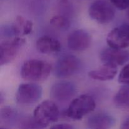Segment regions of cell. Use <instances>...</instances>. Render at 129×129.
Here are the masks:
<instances>
[{
	"instance_id": "cell-9",
	"label": "cell",
	"mask_w": 129,
	"mask_h": 129,
	"mask_svg": "<svg viewBox=\"0 0 129 129\" xmlns=\"http://www.w3.org/2000/svg\"><path fill=\"white\" fill-rule=\"evenodd\" d=\"M100 57L104 64L117 67L123 65L129 60V52L109 47L101 52Z\"/></svg>"
},
{
	"instance_id": "cell-4",
	"label": "cell",
	"mask_w": 129,
	"mask_h": 129,
	"mask_svg": "<svg viewBox=\"0 0 129 129\" xmlns=\"http://www.w3.org/2000/svg\"><path fill=\"white\" fill-rule=\"evenodd\" d=\"M113 5L105 0H96L89 6L88 13L91 19L100 24H107L113 20L115 11Z\"/></svg>"
},
{
	"instance_id": "cell-16",
	"label": "cell",
	"mask_w": 129,
	"mask_h": 129,
	"mask_svg": "<svg viewBox=\"0 0 129 129\" xmlns=\"http://www.w3.org/2000/svg\"><path fill=\"white\" fill-rule=\"evenodd\" d=\"M50 25L54 27L61 30H66L70 26V21L62 15H55L50 20Z\"/></svg>"
},
{
	"instance_id": "cell-18",
	"label": "cell",
	"mask_w": 129,
	"mask_h": 129,
	"mask_svg": "<svg viewBox=\"0 0 129 129\" xmlns=\"http://www.w3.org/2000/svg\"><path fill=\"white\" fill-rule=\"evenodd\" d=\"M118 80L122 84H129V64L125 66L122 69L118 76Z\"/></svg>"
},
{
	"instance_id": "cell-15",
	"label": "cell",
	"mask_w": 129,
	"mask_h": 129,
	"mask_svg": "<svg viewBox=\"0 0 129 129\" xmlns=\"http://www.w3.org/2000/svg\"><path fill=\"white\" fill-rule=\"evenodd\" d=\"M113 102L118 108H129V84H124L120 88L115 94Z\"/></svg>"
},
{
	"instance_id": "cell-10",
	"label": "cell",
	"mask_w": 129,
	"mask_h": 129,
	"mask_svg": "<svg viewBox=\"0 0 129 129\" xmlns=\"http://www.w3.org/2000/svg\"><path fill=\"white\" fill-rule=\"evenodd\" d=\"M76 92L74 83L67 81H61L55 83L50 89L52 98L59 102H66L71 99Z\"/></svg>"
},
{
	"instance_id": "cell-5",
	"label": "cell",
	"mask_w": 129,
	"mask_h": 129,
	"mask_svg": "<svg viewBox=\"0 0 129 129\" xmlns=\"http://www.w3.org/2000/svg\"><path fill=\"white\" fill-rule=\"evenodd\" d=\"M26 43L23 38L15 37L5 40L0 44V64L5 65L11 62L18 54L20 49Z\"/></svg>"
},
{
	"instance_id": "cell-7",
	"label": "cell",
	"mask_w": 129,
	"mask_h": 129,
	"mask_svg": "<svg viewBox=\"0 0 129 129\" xmlns=\"http://www.w3.org/2000/svg\"><path fill=\"white\" fill-rule=\"evenodd\" d=\"M80 68L81 61L77 57L66 55L60 57L57 62L54 73L58 78H68L76 73Z\"/></svg>"
},
{
	"instance_id": "cell-20",
	"label": "cell",
	"mask_w": 129,
	"mask_h": 129,
	"mask_svg": "<svg viewBox=\"0 0 129 129\" xmlns=\"http://www.w3.org/2000/svg\"><path fill=\"white\" fill-rule=\"evenodd\" d=\"M33 26H34V24H33V22L31 20H26L25 27H24L23 35H27L31 34L33 30Z\"/></svg>"
},
{
	"instance_id": "cell-22",
	"label": "cell",
	"mask_w": 129,
	"mask_h": 129,
	"mask_svg": "<svg viewBox=\"0 0 129 129\" xmlns=\"http://www.w3.org/2000/svg\"><path fill=\"white\" fill-rule=\"evenodd\" d=\"M121 128L123 129H129V118L125 120L124 122L122 123Z\"/></svg>"
},
{
	"instance_id": "cell-12",
	"label": "cell",
	"mask_w": 129,
	"mask_h": 129,
	"mask_svg": "<svg viewBox=\"0 0 129 129\" xmlns=\"http://www.w3.org/2000/svg\"><path fill=\"white\" fill-rule=\"evenodd\" d=\"M36 48L42 54H52L59 52L61 50V44L55 38L43 36L37 40Z\"/></svg>"
},
{
	"instance_id": "cell-23",
	"label": "cell",
	"mask_w": 129,
	"mask_h": 129,
	"mask_svg": "<svg viewBox=\"0 0 129 129\" xmlns=\"http://www.w3.org/2000/svg\"><path fill=\"white\" fill-rule=\"evenodd\" d=\"M128 17H129V10H128Z\"/></svg>"
},
{
	"instance_id": "cell-17",
	"label": "cell",
	"mask_w": 129,
	"mask_h": 129,
	"mask_svg": "<svg viewBox=\"0 0 129 129\" xmlns=\"http://www.w3.org/2000/svg\"><path fill=\"white\" fill-rule=\"evenodd\" d=\"M17 115L16 110L11 107H5L1 110L0 116H1V120L9 121L13 120L16 117Z\"/></svg>"
},
{
	"instance_id": "cell-19",
	"label": "cell",
	"mask_w": 129,
	"mask_h": 129,
	"mask_svg": "<svg viewBox=\"0 0 129 129\" xmlns=\"http://www.w3.org/2000/svg\"><path fill=\"white\" fill-rule=\"evenodd\" d=\"M111 3L118 10L129 8V0H110Z\"/></svg>"
},
{
	"instance_id": "cell-14",
	"label": "cell",
	"mask_w": 129,
	"mask_h": 129,
	"mask_svg": "<svg viewBox=\"0 0 129 129\" xmlns=\"http://www.w3.org/2000/svg\"><path fill=\"white\" fill-rule=\"evenodd\" d=\"M117 73V67L104 64L97 69L90 71L88 73V76L94 80L107 81L113 79Z\"/></svg>"
},
{
	"instance_id": "cell-8",
	"label": "cell",
	"mask_w": 129,
	"mask_h": 129,
	"mask_svg": "<svg viewBox=\"0 0 129 129\" xmlns=\"http://www.w3.org/2000/svg\"><path fill=\"white\" fill-rule=\"evenodd\" d=\"M107 42L108 46L115 49L129 47V24H122L110 31Z\"/></svg>"
},
{
	"instance_id": "cell-21",
	"label": "cell",
	"mask_w": 129,
	"mask_h": 129,
	"mask_svg": "<svg viewBox=\"0 0 129 129\" xmlns=\"http://www.w3.org/2000/svg\"><path fill=\"white\" fill-rule=\"evenodd\" d=\"M51 128H58V129H71L74 128V127L68 123H60V124H56L50 127Z\"/></svg>"
},
{
	"instance_id": "cell-2",
	"label": "cell",
	"mask_w": 129,
	"mask_h": 129,
	"mask_svg": "<svg viewBox=\"0 0 129 129\" xmlns=\"http://www.w3.org/2000/svg\"><path fill=\"white\" fill-rule=\"evenodd\" d=\"M59 110L53 101L45 100L34 111V119L40 128H45L58 120Z\"/></svg>"
},
{
	"instance_id": "cell-1",
	"label": "cell",
	"mask_w": 129,
	"mask_h": 129,
	"mask_svg": "<svg viewBox=\"0 0 129 129\" xmlns=\"http://www.w3.org/2000/svg\"><path fill=\"white\" fill-rule=\"evenodd\" d=\"M52 66L47 61L39 59H30L23 63L21 68V77L30 81H42L49 77Z\"/></svg>"
},
{
	"instance_id": "cell-13",
	"label": "cell",
	"mask_w": 129,
	"mask_h": 129,
	"mask_svg": "<svg viewBox=\"0 0 129 129\" xmlns=\"http://www.w3.org/2000/svg\"><path fill=\"white\" fill-rule=\"evenodd\" d=\"M115 119L110 115L99 113L93 115L88 120V125L93 129H106L113 127Z\"/></svg>"
},
{
	"instance_id": "cell-6",
	"label": "cell",
	"mask_w": 129,
	"mask_h": 129,
	"mask_svg": "<svg viewBox=\"0 0 129 129\" xmlns=\"http://www.w3.org/2000/svg\"><path fill=\"white\" fill-rule=\"evenodd\" d=\"M42 95V88L35 83H25L19 86L16 93V102L21 105L37 103Z\"/></svg>"
},
{
	"instance_id": "cell-11",
	"label": "cell",
	"mask_w": 129,
	"mask_h": 129,
	"mask_svg": "<svg viewBox=\"0 0 129 129\" xmlns=\"http://www.w3.org/2000/svg\"><path fill=\"white\" fill-rule=\"evenodd\" d=\"M91 36L86 30L78 29L72 31L68 37V46L73 51H83L91 44Z\"/></svg>"
},
{
	"instance_id": "cell-3",
	"label": "cell",
	"mask_w": 129,
	"mask_h": 129,
	"mask_svg": "<svg viewBox=\"0 0 129 129\" xmlns=\"http://www.w3.org/2000/svg\"><path fill=\"white\" fill-rule=\"evenodd\" d=\"M95 107V101L93 97L88 94H82L72 101L66 113L69 118L78 120L93 112Z\"/></svg>"
}]
</instances>
